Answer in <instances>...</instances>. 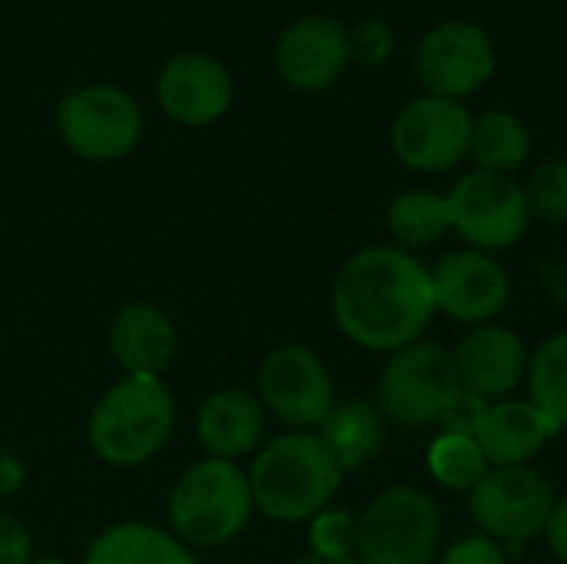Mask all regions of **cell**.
Returning <instances> with one entry per match:
<instances>
[{
    "instance_id": "6da1fadb",
    "label": "cell",
    "mask_w": 567,
    "mask_h": 564,
    "mask_svg": "<svg viewBox=\"0 0 567 564\" xmlns=\"http://www.w3.org/2000/svg\"><path fill=\"white\" fill-rule=\"evenodd\" d=\"M332 316L362 349H405L435 316L432 269L402 246L359 249L332 283Z\"/></svg>"
},
{
    "instance_id": "7a4b0ae2",
    "label": "cell",
    "mask_w": 567,
    "mask_h": 564,
    "mask_svg": "<svg viewBox=\"0 0 567 564\" xmlns=\"http://www.w3.org/2000/svg\"><path fill=\"white\" fill-rule=\"evenodd\" d=\"M342 475V465L316 432H286L252 462V505L276 522H306L329 509Z\"/></svg>"
},
{
    "instance_id": "3957f363",
    "label": "cell",
    "mask_w": 567,
    "mask_h": 564,
    "mask_svg": "<svg viewBox=\"0 0 567 564\" xmlns=\"http://www.w3.org/2000/svg\"><path fill=\"white\" fill-rule=\"evenodd\" d=\"M176 406L159 376H126L90 416V445L110 465H143L173 435Z\"/></svg>"
},
{
    "instance_id": "277c9868",
    "label": "cell",
    "mask_w": 567,
    "mask_h": 564,
    "mask_svg": "<svg viewBox=\"0 0 567 564\" xmlns=\"http://www.w3.org/2000/svg\"><path fill=\"white\" fill-rule=\"evenodd\" d=\"M249 475L226 459H203L183 472L169 495V522L186 545H223L252 515Z\"/></svg>"
},
{
    "instance_id": "5b68a950",
    "label": "cell",
    "mask_w": 567,
    "mask_h": 564,
    "mask_svg": "<svg viewBox=\"0 0 567 564\" xmlns=\"http://www.w3.org/2000/svg\"><path fill=\"white\" fill-rule=\"evenodd\" d=\"M462 396L455 356L439 342L395 349L379 376V409L399 425H435Z\"/></svg>"
},
{
    "instance_id": "8992f818",
    "label": "cell",
    "mask_w": 567,
    "mask_h": 564,
    "mask_svg": "<svg viewBox=\"0 0 567 564\" xmlns=\"http://www.w3.org/2000/svg\"><path fill=\"white\" fill-rule=\"evenodd\" d=\"M442 515L429 492L395 485L359 515L355 558L362 564H435Z\"/></svg>"
},
{
    "instance_id": "52a82bcc",
    "label": "cell",
    "mask_w": 567,
    "mask_h": 564,
    "mask_svg": "<svg viewBox=\"0 0 567 564\" xmlns=\"http://www.w3.org/2000/svg\"><path fill=\"white\" fill-rule=\"evenodd\" d=\"M445 199L452 229L478 253L512 249L532 226L525 186L505 173L475 170L462 176Z\"/></svg>"
},
{
    "instance_id": "ba28073f",
    "label": "cell",
    "mask_w": 567,
    "mask_h": 564,
    "mask_svg": "<svg viewBox=\"0 0 567 564\" xmlns=\"http://www.w3.org/2000/svg\"><path fill=\"white\" fill-rule=\"evenodd\" d=\"M555 502V489L532 465L488 469L485 479L468 492V509L478 535H488L498 545H522L545 535Z\"/></svg>"
},
{
    "instance_id": "9c48e42d",
    "label": "cell",
    "mask_w": 567,
    "mask_h": 564,
    "mask_svg": "<svg viewBox=\"0 0 567 564\" xmlns=\"http://www.w3.org/2000/svg\"><path fill=\"white\" fill-rule=\"evenodd\" d=\"M259 402L292 429H319L336 406L326 362L309 346H279L259 366Z\"/></svg>"
},
{
    "instance_id": "30bf717a",
    "label": "cell",
    "mask_w": 567,
    "mask_h": 564,
    "mask_svg": "<svg viewBox=\"0 0 567 564\" xmlns=\"http://www.w3.org/2000/svg\"><path fill=\"white\" fill-rule=\"evenodd\" d=\"M415 70L429 96L462 103V96L482 90L495 73L492 37L475 23H439L422 37Z\"/></svg>"
},
{
    "instance_id": "8fae6325",
    "label": "cell",
    "mask_w": 567,
    "mask_h": 564,
    "mask_svg": "<svg viewBox=\"0 0 567 564\" xmlns=\"http://www.w3.org/2000/svg\"><path fill=\"white\" fill-rule=\"evenodd\" d=\"M472 113L458 100L419 96L392 123V150L415 173H445L468 153Z\"/></svg>"
},
{
    "instance_id": "7c38bea8",
    "label": "cell",
    "mask_w": 567,
    "mask_h": 564,
    "mask_svg": "<svg viewBox=\"0 0 567 564\" xmlns=\"http://www.w3.org/2000/svg\"><path fill=\"white\" fill-rule=\"evenodd\" d=\"M60 133L83 160H120L140 143V106L116 86H83L60 103Z\"/></svg>"
},
{
    "instance_id": "4fadbf2b",
    "label": "cell",
    "mask_w": 567,
    "mask_h": 564,
    "mask_svg": "<svg viewBox=\"0 0 567 564\" xmlns=\"http://www.w3.org/2000/svg\"><path fill=\"white\" fill-rule=\"evenodd\" d=\"M432 293L435 312H445L449 319L475 329L488 326L508 306L512 283L492 253L458 249L442 256L432 269Z\"/></svg>"
},
{
    "instance_id": "5bb4252c",
    "label": "cell",
    "mask_w": 567,
    "mask_h": 564,
    "mask_svg": "<svg viewBox=\"0 0 567 564\" xmlns=\"http://www.w3.org/2000/svg\"><path fill=\"white\" fill-rule=\"evenodd\" d=\"M352 60V33L332 17L292 23L276 47L279 76L296 90H326Z\"/></svg>"
},
{
    "instance_id": "9a60e30c",
    "label": "cell",
    "mask_w": 567,
    "mask_h": 564,
    "mask_svg": "<svg viewBox=\"0 0 567 564\" xmlns=\"http://www.w3.org/2000/svg\"><path fill=\"white\" fill-rule=\"evenodd\" d=\"M462 389L482 402L505 399L528 372V349L518 332L505 326H475L458 349H452Z\"/></svg>"
},
{
    "instance_id": "2e32d148",
    "label": "cell",
    "mask_w": 567,
    "mask_h": 564,
    "mask_svg": "<svg viewBox=\"0 0 567 564\" xmlns=\"http://www.w3.org/2000/svg\"><path fill=\"white\" fill-rule=\"evenodd\" d=\"M555 429L528 399H498L485 402L475 419L472 439L485 452L492 469H518L532 465V459L545 449Z\"/></svg>"
},
{
    "instance_id": "e0dca14e",
    "label": "cell",
    "mask_w": 567,
    "mask_h": 564,
    "mask_svg": "<svg viewBox=\"0 0 567 564\" xmlns=\"http://www.w3.org/2000/svg\"><path fill=\"white\" fill-rule=\"evenodd\" d=\"M233 83L229 73L199 53H186L166 63L159 76V103L163 110L186 123V126H206L219 120L229 110Z\"/></svg>"
},
{
    "instance_id": "ac0fdd59",
    "label": "cell",
    "mask_w": 567,
    "mask_h": 564,
    "mask_svg": "<svg viewBox=\"0 0 567 564\" xmlns=\"http://www.w3.org/2000/svg\"><path fill=\"white\" fill-rule=\"evenodd\" d=\"M110 352L130 376H159L176 356V329L156 306L130 302L110 322Z\"/></svg>"
},
{
    "instance_id": "d6986e66",
    "label": "cell",
    "mask_w": 567,
    "mask_h": 564,
    "mask_svg": "<svg viewBox=\"0 0 567 564\" xmlns=\"http://www.w3.org/2000/svg\"><path fill=\"white\" fill-rule=\"evenodd\" d=\"M196 432L209 459L236 462L262 439V402L243 389H223L203 402Z\"/></svg>"
},
{
    "instance_id": "ffe728a7",
    "label": "cell",
    "mask_w": 567,
    "mask_h": 564,
    "mask_svg": "<svg viewBox=\"0 0 567 564\" xmlns=\"http://www.w3.org/2000/svg\"><path fill=\"white\" fill-rule=\"evenodd\" d=\"M316 435L336 455L342 472L362 469V465L375 462L382 455L385 442H389V429H385L382 409L372 406V402H359V399L332 406V412L316 429Z\"/></svg>"
},
{
    "instance_id": "44dd1931",
    "label": "cell",
    "mask_w": 567,
    "mask_h": 564,
    "mask_svg": "<svg viewBox=\"0 0 567 564\" xmlns=\"http://www.w3.org/2000/svg\"><path fill=\"white\" fill-rule=\"evenodd\" d=\"M83 564H196L176 535H166L153 525H116L106 529L86 552Z\"/></svg>"
},
{
    "instance_id": "7402d4cb",
    "label": "cell",
    "mask_w": 567,
    "mask_h": 564,
    "mask_svg": "<svg viewBox=\"0 0 567 564\" xmlns=\"http://www.w3.org/2000/svg\"><path fill=\"white\" fill-rule=\"evenodd\" d=\"M468 153L475 156L478 170L512 176L532 153V133L515 113L488 110L482 116H472Z\"/></svg>"
},
{
    "instance_id": "603a6c76",
    "label": "cell",
    "mask_w": 567,
    "mask_h": 564,
    "mask_svg": "<svg viewBox=\"0 0 567 564\" xmlns=\"http://www.w3.org/2000/svg\"><path fill=\"white\" fill-rule=\"evenodd\" d=\"M528 402L545 416V422L558 432L567 429V329L548 336L528 356Z\"/></svg>"
},
{
    "instance_id": "cb8c5ba5",
    "label": "cell",
    "mask_w": 567,
    "mask_h": 564,
    "mask_svg": "<svg viewBox=\"0 0 567 564\" xmlns=\"http://www.w3.org/2000/svg\"><path fill=\"white\" fill-rule=\"evenodd\" d=\"M385 226L402 249H422L452 229L449 199L432 189H405L389 203Z\"/></svg>"
},
{
    "instance_id": "d4e9b609",
    "label": "cell",
    "mask_w": 567,
    "mask_h": 564,
    "mask_svg": "<svg viewBox=\"0 0 567 564\" xmlns=\"http://www.w3.org/2000/svg\"><path fill=\"white\" fill-rule=\"evenodd\" d=\"M488 469L492 465L472 435L442 432L429 445V472L439 485H445L452 492H472L485 479Z\"/></svg>"
},
{
    "instance_id": "484cf974",
    "label": "cell",
    "mask_w": 567,
    "mask_h": 564,
    "mask_svg": "<svg viewBox=\"0 0 567 564\" xmlns=\"http://www.w3.org/2000/svg\"><path fill=\"white\" fill-rule=\"evenodd\" d=\"M532 219L561 226L567 223V160H545L525 183Z\"/></svg>"
},
{
    "instance_id": "4316f807",
    "label": "cell",
    "mask_w": 567,
    "mask_h": 564,
    "mask_svg": "<svg viewBox=\"0 0 567 564\" xmlns=\"http://www.w3.org/2000/svg\"><path fill=\"white\" fill-rule=\"evenodd\" d=\"M355 542H359V519L339 509H326L312 519L309 529V545L312 555H326V558H352L355 555Z\"/></svg>"
},
{
    "instance_id": "83f0119b",
    "label": "cell",
    "mask_w": 567,
    "mask_h": 564,
    "mask_svg": "<svg viewBox=\"0 0 567 564\" xmlns=\"http://www.w3.org/2000/svg\"><path fill=\"white\" fill-rule=\"evenodd\" d=\"M395 50V33L382 20H365L355 37H352V57H359L365 66H379L392 57Z\"/></svg>"
},
{
    "instance_id": "f1b7e54d",
    "label": "cell",
    "mask_w": 567,
    "mask_h": 564,
    "mask_svg": "<svg viewBox=\"0 0 567 564\" xmlns=\"http://www.w3.org/2000/svg\"><path fill=\"white\" fill-rule=\"evenodd\" d=\"M435 564H505V552L488 535H465Z\"/></svg>"
},
{
    "instance_id": "f546056e",
    "label": "cell",
    "mask_w": 567,
    "mask_h": 564,
    "mask_svg": "<svg viewBox=\"0 0 567 564\" xmlns=\"http://www.w3.org/2000/svg\"><path fill=\"white\" fill-rule=\"evenodd\" d=\"M0 564H30V535L10 515H0Z\"/></svg>"
},
{
    "instance_id": "4dcf8cb0",
    "label": "cell",
    "mask_w": 567,
    "mask_h": 564,
    "mask_svg": "<svg viewBox=\"0 0 567 564\" xmlns=\"http://www.w3.org/2000/svg\"><path fill=\"white\" fill-rule=\"evenodd\" d=\"M545 539H548L551 555L561 564H567V495L555 502L551 519H548V525H545Z\"/></svg>"
},
{
    "instance_id": "1f68e13d",
    "label": "cell",
    "mask_w": 567,
    "mask_h": 564,
    "mask_svg": "<svg viewBox=\"0 0 567 564\" xmlns=\"http://www.w3.org/2000/svg\"><path fill=\"white\" fill-rule=\"evenodd\" d=\"M292 564H362V562H359L355 555H352V558H326V555H312V552H309V555L296 558Z\"/></svg>"
},
{
    "instance_id": "d6a6232c",
    "label": "cell",
    "mask_w": 567,
    "mask_h": 564,
    "mask_svg": "<svg viewBox=\"0 0 567 564\" xmlns=\"http://www.w3.org/2000/svg\"><path fill=\"white\" fill-rule=\"evenodd\" d=\"M30 564H66V562H60V558H43V562H30Z\"/></svg>"
}]
</instances>
